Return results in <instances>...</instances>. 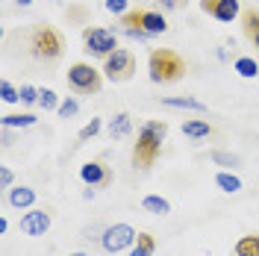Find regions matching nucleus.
<instances>
[{"label": "nucleus", "instance_id": "1a4fd4ad", "mask_svg": "<svg viewBox=\"0 0 259 256\" xmlns=\"http://www.w3.org/2000/svg\"><path fill=\"white\" fill-rule=\"evenodd\" d=\"M80 180L85 186H92V189H109L115 180V171L103 159H92L80 168Z\"/></svg>", "mask_w": 259, "mask_h": 256}, {"label": "nucleus", "instance_id": "9d476101", "mask_svg": "<svg viewBox=\"0 0 259 256\" xmlns=\"http://www.w3.org/2000/svg\"><path fill=\"white\" fill-rule=\"evenodd\" d=\"M200 9L206 12V15L218 18V21H236V18L242 15V6H239V0H200Z\"/></svg>", "mask_w": 259, "mask_h": 256}, {"label": "nucleus", "instance_id": "dca6fc26", "mask_svg": "<svg viewBox=\"0 0 259 256\" xmlns=\"http://www.w3.org/2000/svg\"><path fill=\"white\" fill-rule=\"evenodd\" d=\"M212 133H215L212 124L203 121V118H192V121L183 124V136H189V139H206V136H212Z\"/></svg>", "mask_w": 259, "mask_h": 256}, {"label": "nucleus", "instance_id": "412c9836", "mask_svg": "<svg viewBox=\"0 0 259 256\" xmlns=\"http://www.w3.org/2000/svg\"><path fill=\"white\" fill-rule=\"evenodd\" d=\"M3 121V127H32L35 124V115H30V112H9V115H3L0 118Z\"/></svg>", "mask_w": 259, "mask_h": 256}, {"label": "nucleus", "instance_id": "6e6552de", "mask_svg": "<svg viewBox=\"0 0 259 256\" xmlns=\"http://www.w3.org/2000/svg\"><path fill=\"white\" fill-rule=\"evenodd\" d=\"M121 24L124 27H142L150 35H162L168 30V21L159 15V12H150V9H133V12H124L121 15Z\"/></svg>", "mask_w": 259, "mask_h": 256}, {"label": "nucleus", "instance_id": "4be33fe9", "mask_svg": "<svg viewBox=\"0 0 259 256\" xmlns=\"http://www.w3.org/2000/svg\"><path fill=\"white\" fill-rule=\"evenodd\" d=\"M233 68H236V74H239V77H244V80H253V77L259 74L256 59H250V56H239Z\"/></svg>", "mask_w": 259, "mask_h": 256}, {"label": "nucleus", "instance_id": "b1692460", "mask_svg": "<svg viewBox=\"0 0 259 256\" xmlns=\"http://www.w3.org/2000/svg\"><path fill=\"white\" fill-rule=\"evenodd\" d=\"M59 103H62V100H59V95H56L53 89H41V92H38V106H41L45 112H50V109H59Z\"/></svg>", "mask_w": 259, "mask_h": 256}, {"label": "nucleus", "instance_id": "f8f14e48", "mask_svg": "<svg viewBox=\"0 0 259 256\" xmlns=\"http://www.w3.org/2000/svg\"><path fill=\"white\" fill-rule=\"evenodd\" d=\"M6 200H9V206L12 209H27V206L35 203V192H32L30 186H12Z\"/></svg>", "mask_w": 259, "mask_h": 256}, {"label": "nucleus", "instance_id": "c85d7f7f", "mask_svg": "<svg viewBox=\"0 0 259 256\" xmlns=\"http://www.w3.org/2000/svg\"><path fill=\"white\" fill-rule=\"evenodd\" d=\"M103 6H106L112 15H124V12H127V6H130V0H106Z\"/></svg>", "mask_w": 259, "mask_h": 256}, {"label": "nucleus", "instance_id": "f704fd0d", "mask_svg": "<svg viewBox=\"0 0 259 256\" xmlns=\"http://www.w3.org/2000/svg\"><path fill=\"white\" fill-rule=\"evenodd\" d=\"M68 256H89V253H82V250H77V253H68Z\"/></svg>", "mask_w": 259, "mask_h": 256}, {"label": "nucleus", "instance_id": "a211bd4d", "mask_svg": "<svg viewBox=\"0 0 259 256\" xmlns=\"http://www.w3.org/2000/svg\"><path fill=\"white\" fill-rule=\"evenodd\" d=\"M142 209L150 212V215H168L171 212V203L165 197H159V194H147L145 200H142Z\"/></svg>", "mask_w": 259, "mask_h": 256}, {"label": "nucleus", "instance_id": "f3484780", "mask_svg": "<svg viewBox=\"0 0 259 256\" xmlns=\"http://www.w3.org/2000/svg\"><path fill=\"white\" fill-rule=\"evenodd\" d=\"M215 186H218L221 192H227V194H236L239 189H242V180L233 174V171H218V174H215Z\"/></svg>", "mask_w": 259, "mask_h": 256}, {"label": "nucleus", "instance_id": "473e14b6", "mask_svg": "<svg viewBox=\"0 0 259 256\" xmlns=\"http://www.w3.org/2000/svg\"><path fill=\"white\" fill-rule=\"evenodd\" d=\"M12 144V127H3V147Z\"/></svg>", "mask_w": 259, "mask_h": 256}, {"label": "nucleus", "instance_id": "f03ea898", "mask_svg": "<svg viewBox=\"0 0 259 256\" xmlns=\"http://www.w3.org/2000/svg\"><path fill=\"white\" fill-rule=\"evenodd\" d=\"M147 71L153 82L168 86V82H177L186 77V59L171 48H153L147 56Z\"/></svg>", "mask_w": 259, "mask_h": 256}, {"label": "nucleus", "instance_id": "f257e3e1", "mask_svg": "<svg viewBox=\"0 0 259 256\" xmlns=\"http://www.w3.org/2000/svg\"><path fill=\"white\" fill-rule=\"evenodd\" d=\"M168 139V124L159 121V118H147L142 130H139V139L133 144V168L136 171H150L156 159L162 153V142Z\"/></svg>", "mask_w": 259, "mask_h": 256}, {"label": "nucleus", "instance_id": "0eeeda50", "mask_svg": "<svg viewBox=\"0 0 259 256\" xmlns=\"http://www.w3.org/2000/svg\"><path fill=\"white\" fill-rule=\"evenodd\" d=\"M136 239H139V233H136L130 224H112V227L103 230V236H100V247H103L106 253H121V250L133 247Z\"/></svg>", "mask_w": 259, "mask_h": 256}, {"label": "nucleus", "instance_id": "2eb2a0df", "mask_svg": "<svg viewBox=\"0 0 259 256\" xmlns=\"http://www.w3.org/2000/svg\"><path fill=\"white\" fill-rule=\"evenodd\" d=\"M162 106H171V109H192V112H206V103H200L197 97L180 95V97H165Z\"/></svg>", "mask_w": 259, "mask_h": 256}, {"label": "nucleus", "instance_id": "9b49d317", "mask_svg": "<svg viewBox=\"0 0 259 256\" xmlns=\"http://www.w3.org/2000/svg\"><path fill=\"white\" fill-rule=\"evenodd\" d=\"M50 221H53V218H50L48 209H32V212H27V215L21 218V233L38 239V236H45L50 230Z\"/></svg>", "mask_w": 259, "mask_h": 256}, {"label": "nucleus", "instance_id": "20e7f679", "mask_svg": "<svg viewBox=\"0 0 259 256\" xmlns=\"http://www.w3.org/2000/svg\"><path fill=\"white\" fill-rule=\"evenodd\" d=\"M68 89L71 92H77V95H97L100 89H103V74L97 71L95 65L89 62H74L71 68H68Z\"/></svg>", "mask_w": 259, "mask_h": 256}, {"label": "nucleus", "instance_id": "72a5a7b5", "mask_svg": "<svg viewBox=\"0 0 259 256\" xmlns=\"http://www.w3.org/2000/svg\"><path fill=\"white\" fill-rule=\"evenodd\" d=\"M32 0H18V6H30Z\"/></svg>", "mask_w": 259, "mask_h": 256}, {"label": "nucleus", "instance_id": "39448f33", "mask_svg": "<svg viewBox=\"0 0 259 256\" xmlns=\"http://www.w3.org/2000/svg\"><path fill=\"white\" fill-rule=\"evenodd\" d=\"M136 68H139L136 56H133L130 50L118 48L112 56H106V59H103V77H106L109 82H127V80H133Z\"/></svg>", "mask_w": 259, "mask_h": 256}, {"label": "nucleus", "instance_id": "7ed1b4c3", "mask_svg": "<svg viewBox=\"0 0 259 256\" xmlns=\"http://www.w3.org/2000/svg\"><path fill=\"white\" fill-rule=\"evenodd\" d=\"M30 48H32V56L35 59H45V62H56L59 56H62L65 50V38L59 30H53L48 24H41V27H35L30 35Z\"/></svg>", "mask_w": 259, "mask_h": 256}, {"label": "nucleus", "instance_id": "4468645a", "mask_svg": "<svg viewBox=\"0 0 259 256\" xmlns=\"http://www.w3.org/2000/svg\"><path fill=\"white\" fill-rule=\"evenodd\" d=\"M242 30L250 38V45L259 48V12L256 9H244L242 12Z\"/></svg>", "mask_w": 259, "mask_h": 256}, {"label": "nucleus", "instance_id": "7c9ffc66", "mask_svg": "<svg viewBox=\"0 0 259 256\" xmlns=\"http://www.w3.org/2000/svg\"><path fill=\"white\" fill-rule=\"evenodd\" d=\"M12 183H15V174L9 168H0V186L3 189H12Z\"/></svg>", "mask_w": 259, "mask_h": 256}, {"label": "nucleus", "instance_id": "393cba45", "mask_svg": "<svg viewBox=\"0 0 259 256\" xmlns=\"http://www.w3.org/2000/svg\"><path fill=\"white\" fill-rule=\"evenodd\" d=\"M100 127H103V121H100V118H92V121L77 133V139H80V142H89V139H95L97 133H100Z\"/></svg>", "mask_w": 259, "mask_h": 256}, {"label": "nucleus", "instance_id": "bb28decb", "mask_svg": "<svg viewBox=\"0 0 259 256\" xmlns=\"http://www.w3.org/2000/svg\"><path fill=\"white\" fill-rule=\"evenodd\" d=\"M77 109H80V103H77L74 97H65L62 103H59V109H56V112H59V118H74V115H77Z\"/></svg>", "mask_w": 259, "mask_h": 256}, {"label": "nucleus", "instance_id": "ddd939ff", "mask_svg": "<svg viewBox=\"0 0 259 256\" xmlns=\"http://www.w3.org/2000/svg\"><path fill=\"white\" fill-rule=\"evenodd\" d=\"M106 133H109L112 139H127L130 133H133V118H130L127 112H118L115 118H109Z\"/></svg>", "mask_w": 259, "mask_h": 256}, {"label": "nucleus", "instance_id": "c756f323", "mask_svg": "<svg viewBox=\"0 0 259 256\" xmlns=\"http://www.w3.org/2000/svg\"><path fill=\"white\" fill-rule=\"evenodd\" d=\"M124 32H127L130 38H139V41H147V38H153L150 32H145L142 27H124Z\"/></svg>", "mask_w": 259, "mask_h": 256}, {"label": "nucleus", "instance_id": "a878e982", "mask_svg": "<svg viewBox=\"0 0 259 256\" xmlns=\"http://www.w3.org/2000/svg\"><path fill=\"white\" fill-rule=\"evenodd\" d=\"M0 97H3L6 103H18V100H21V89H15L9 80H3L0 82Z\"/></svg>", "mask_w": 259, "mask_h": 256}, {"label": "nucleus", "instance_id": "2f4dec72", "mask_svg": "<svg viewBox=\"0 0 259 256\" xmlns=\"http://www.w3.org/2000/svg\"><path fill=\"white\" fill-rule=\"evenodd\" d=\"M162 9H180V6H186V0H156Z\"/></svg>", "mask_w": 259, "mask_h": 256}, {"label": "nucleus", "instance_id": "6ab92c4d", "mask_svg": "<svg viewBox=\"0 0 259 256\" xmlns=\"http://www.w3.org/2000/svg\"><path fill=\"white\" fill-rule=\"evenodd\" d=\"M153 250H156V239L150 233H139V239L133 244L130 256H153Z\"/></svg>", "mask_w": 259, "mask_h": 256}, {"label": "nucleus", "instance_id": "aec40b11", "mask_svg": "<svg viewBox=\"0 0 259 256\" xmlns=\"http://www.w3.org/2000/svg\"><path fill=\"white\" fill-rule=\"evenodd\" d=\"M236 256H259V236L250 233V236H242L236 241Z\"/></svg>", "mask_w": 259, "mask_h": 256}, {"label": "nucleus", "instance_id": "5701e85b", "mask_svg": "<svg viewBox=\"0 0 259 256\" xmlns=\"http://www.w3.org/2000/svg\"><path fill=\"white\" fill-rule=\"evenodd\" d=\"M209 159L215 162V165H221V168H224V171H230V168H236V165H239V156H236V153H227V150H212L209 153Z\"/></svg>", "mask_w": 259, "mask_h": 256}, {"label": "nucleus", "instance_id": "423d86ee", "mask_svg": "<svg viewBox=\"0 0 259 256\" xmlns=\"http://www.w3.org/2000/svg\"><path fill=\"white\" fill-rule=\"evenodd\" d=\"M82 45H85V53L106 59V56H112L115 50H118V38H115L112 30H103V27H85V30H82Z\"/></svg>", "mask_w": 259, "mask_h": 256}, {"label": "nucleus", "instance_id": "cd10ccee", "mask_svg": "<svg viewBox=\"0 0 259 256\" xmlns=\"http://www.w3.org/2000/svg\"><path fill=\"white\" fill-rule=\"evenodd\" d=\"M38 92L41 89H35V86H21V103H27V106L38 103Z\"/></svg>", "mask_w": 259, "mask_h": 256}]
</instances>
